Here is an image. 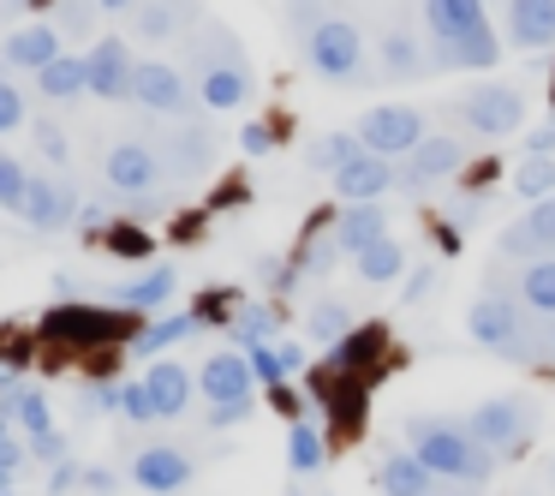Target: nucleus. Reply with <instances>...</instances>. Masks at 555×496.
I'll use <instances>...</instances> for the list:
<instances>
[{"mask_svg":"<svg viewBox=\"0 0 555 496\" xmlns=\"http://www.w3.org/2000/svg\"><path fill=\"white\" fill-rule=\"evenodd\" d=\"M61 25H25L7 37V49H0V61L7 66H25V73H42L49 61H61Z\"/></svg>","mask_w":555,"mask_h":496,"instance_id":"412c9836","label":"nucleus"},{"mask_svg":"<svg viewBox=\"0 0 555 496\" xmlns=\"http://www.w3.org/2000/svg\"><path fill=\"white\" fill-rule=\"evenodd\" d=\"M305 61H311V73L328 78V85H347V78H359V61H364L359 25H347V18H323V25L305 37Z\"/></svg>","mask_w":555,"mask_h":496,"instance_id":"7ed1b4c3","label":"nucleus"},{"mask_svg":"<svg viewBox=\"0 0 555 496\" xmlns=\"http://www.w3.org/2000/svg\"><path fill=\"white\" fill-rule=\"evenodd\" d=\"M18 216H25L37 233L73 228V221H78V192H73L66 180H49V174H30V192H25V204H18Z\"/></svg>","mask_w":555,"mask_h":496,"instance_id":"9b49d317","label":"nucleus"},{"mask_svg":"<svg viewBox=\"0 0 555 496\" xmlns=\"http://www.w3.org/2000/svg\"><path fill=\"white\" fill-rule=\"evenodd\" d=\"M519 305L531 317H555V257H531L519 269Z\"/></svg>","mask_w":555,"mask_h":496,"instance_id":"cd10ccee","label":"nucleus"},{"mask_svg":"<svg viewBox=\"0 0 555 496\" xmlns=\"http://www.w3.org/2000/svg\"><path fill=\"white\" fill-rule=\"evenodd\" d=\"M275 353H281V365H287V377H293V371H305V347H293V341H281Z\"/></svg>","mask_w":555,"mask_h":496,"instance_id":"6e6d98bb","label":"nucleus"},{"mask_svg":"<svg viewBox=\"0 0 555 496\" xmlns=\"http://www.w3.org/2000/svg\"><path fill=\"white\" fill-rule=\"evenodd\" d=\"M132 102L150 114L180 120V114H192V85H185V73L168 61H138L132 66Z\"/></svg>","mask_w":555,"mask_h":496,"instance_id":"0eeeda50","label":"nucleus"},{"mask_svg":"<svg viewBox=\"0 0 555 496\" xmlns=\"http://www.w3.org/2000/svg\"><path fill=\"white\" fill-rule=\"evenodd\" d=\"M376 240H388V209L383 204H340L335 216V245L340 252H371Z\"/></svg>","mask_w":555,"mask_h":496,"instance_id":"aec40b11","label":"nucleus"},{"mask_svg":"<svg viewBox=\"0 0 555 496\" xmlns=\"http://www.w3.org/2000/svg\"><path fill=\"white\" fill-rule=\"evenodd\" d=\"M395 180H400L395 156H371V150H364L359 162H347V168L335 174V192H340V204H376L383 192H395Z\"/></svg>","mask_w":555,"mask_h":496,"instance_id":"4468645a","label":"nucleus"},{"mask_svg":"<svg viewBox=\"0 0 555 496\" xmlns=\"http://www.w3.org/2000/svg\"><path fill=\"white\" fill-rule=\"evenodd\" d=\"M538 341H531V359H555V317H538Z\"/></svg>","mask_w":555,"mask_h":496,"instance_id":"603ef678","label":"nucleus"},{"mask_svg":"<svg viewBox=\"0 0 555 496\" xmlns=\"http://www.w3.org/2000/svg\"><path fill=\"white\" fill-rule=\"evenodd\" d=\"M406 436H412V455L448 484H490L495 467H502V455L483 448L466 431V419H430V412H418V419H406Z\"/></svg>","mask_w":555,"mask_h":496,"instance_id":"f257e3e1","label":"nucleus"},{"mask_svg":"<svg viewBox=\"0 0 555 496\" xmlns=\"http://www.w3.org/2000/svg\"><path fill=\"white\" fill-rule=\"evenodd\" d=\"M30 460H42V467H61V460H66V436H61V431L30 436Z\"/></svg>","mask_w":555,"mask_h":496,"instance_id":"c03bdc74","label":"nucleus"},{"mask_svg":"<svg viewBox=\"0 0 555 496\" xmlns=\"http://www.w3.org/2000/svg\"><path fill=\"white\" fill-rule=\"evenodd\" d=\"M13 419L25 424L30 436L54 431V412H49V395H42V389H25V383H18V395H13Z\"/></svg>","mask_w":555,"mask_h":496,"instance_id":"e433bc0d","label":"nucleus"},{"mask_svg":"<svg viewBox=\"0 0 555 496\" xmlns=\"http://www.w3.org/2000/svg\"><path fill=\"white\" fill-rule=\"evenodd\" d=\"M543 252H555V198H538L526 216L502 228V257L531 264V257H543Z\"/></svg>","mask_w":555,"mask_h":496,"instance_id":"f8f14e48","label":"nucleus"},{"mask_svg":"<svg viewBox=\"0 0 555 496\" xmlns=\"http://www.w3.org/2000/svg\"><path fill=\"white\" fill-rule=\"evenodd\" d=\"M305 335L323 341V347H340L352 335V305L347 300H317L311 317H305Z\"/></svg>","mask_w":555,"mask_h":496,"instance_id":"c756f323","label":"nucleus"},{"mask_svg":"<svg viewBox=\"0 0 555 496\" xmlns=\"http://www.w3.org/2000/svg\"><path fill=\"white\" fill-rule=\"evenodd\" d=\"M383 73L388 78H418L424 73V54H418V42H412L406 30H395V37L383 42Z\"/></svg>","mask_w":555,"mask_h":496,"instance_id":"c9c22d12","label":"nucleus"},{"mask_svg":"<svg viewBox=\"0 0 555 496\" xmlns=\"http://www.w3.org/2000/svg\"><path fill=\"white\" fill-rule=\"evenodd\" d=\"M430 281H436V269H412L406 276V305H418L424 293H430Z\"/></svg>","mask_w":555,"mask_h":496,"instance_id":"864d4df0","label":"nucleus"},{"mask_svg":"<svg viewBox=\"0 0 555 496\" xmlns=\"http://www.w3.org/2000/svg\"><path fill=\"white\" fill-rule=\"evenodd\" d=\"M460 168H466V144L448 138V132H436V138H424V144L406 156L400 180H406V186H430V180H448V174H460Z\"/></svg>","mask_w":555,"mask_h":496,"instance_id":"2eb2a0df","label":"nucleus"},{"mask_svg":"<svg viewBox=\"0 0 555 496\" xmlns=\"http://www.w3.org/2000/svg\"><path fill=\"white\" fill-rule=\"evenodd\" d=\"M37 90L49 102H73V97H85L90 90V73H85V54H61V61H49L37 73Z\"/></svg>","mask_w":555,"mask_h":496,"instance_id":"bb28decb","label":"nucleus"},{"mask_svg":"<svg viewBox=\"0 0 555 496\" xmlns=\"http://www.w3.org/2000/svg\"><path fill=\"white\" fill-rule=\"evenodd\" d=\"M460 120L483 138H507L526 120V102H519L514 85H472L466 97H460Z\"/></svg>","mask_w":555,"mask_h":496,"instance_id":"423d86ee","label":"nucleus"},{"mask_svg":"<svg viewBox=\"0 0 555 496\" xmlns=\"http://www.w3.org/2000/svg\"><path fill=\"white\" fill-rule=\"evenodd\" d=\"M132 13H138V37L168 42L173 30H180L185 18H192V0H138Z\"/></svg>","mask_w":555,"mask_h":496,"instance_id":"c85d7f7f","label":"nucleus"},{"mask_svg":"<svg viewBox=\"0 0 555 496\" xmlns=\"http://www.w3.org/2000/svg\"><path fill=\"white\" fill-rule=\"evenodd\" d=\"M245 359H251L257 383H269V389H281V383H287V365H281L275 341H263V347H245Z\"/></svg>","mask_w":555,"mask_h":496,"instance_id":"79ce46f5","label":"nucleus"},{"mask_svg":"<svg viewBox=\"0 0 555 496\" xmlns=\"http://www.w3.org/2000/svg\"><path fill=\"white\" fill-rule=\"evenodd\" d=\"M275 323H281L275 305L251 300V305H240V311H233V341H240V347H263V341H275Z\"/></svg>","mask_w":555,"mask_h":496,"instance_id":"473e14b6","label":"nucleus"},{"mask_svg":"<svg viewBox=\"0 0 555 496\" xmlns=\"http://www.w3.org/2000/svg\"><path fill=\"white\" fill-rule=\"evenodd\" d=\"M42 329H49L54 341H114V335H120V317H114V311H90V305H61Z\"/></svg>","mask_w":555,"mask_h":496,"instance_id":"4be33fe9","label":"nucleus"},{"mask_svg":"<svg viewBox=\"0 0 555 496\" xmlns=\"http://www.w3.org/2000/svg\"><path fill=\"white\" fill-rule=\"evenodd\" d=\"M466 329H472V341H478V347L502 353V359H531V335H526V323H519V305L514 300L483 293V300L466 311Z\"/></svg>","mask_w":555,"mask_h":496,"instance_id":"20e7f679","label":"nucleus"},{"mask_svg":"<svg viewBox=\"0 0 555 496\" xmlns=\"http://www.w3.org/2000/svg\"><path fill=\"white\" fill-rule=\"evenodd\" d=\"M144 383H150V400H156V419H180V412L192 407V389H197V377L185 371L180 359H150Z\"/></svg>","mask_w":555,"mask_h":496,"instance_id":"f3484780","label":"nucleus"},{"mask_svg":"<svg viewBox=\"0 0 555 496\" xmlns=\"http://www.w3.org/2000/svg\"><path fill=\"white\" fill-rule=\"evenodd\" d=\"M550 102H555V97H550Z\"/></svg>","mask_w":555,"mask_h":496,"instance_id":"680f3d73","label":"nucleus"},{"mask_svg":"<svg viewBox=\"0 0 555 496\" xmlns=\"http://www.w3.org/2000/svg\"><path fill=\"white\" fill-rule=\"evenodd\" d=\"M120 419H132V424H150V419H156L150 383H120Z\"/></svg>","mask_w":555,"mask_h":496,"instance_id":"37998d69","label":"nucleus"},{"mask_svg":"<svg viewBox=\"0 0 555 496\" xmlns=\"http://www.w3.org/2000/svg\"><path fill=\"white\" fill-rule=\"evenodd\" d=\"M466 431L483 448H495V455H519L531 443V431H538V407L526 395H490L466 412Z\"/></svg>","mask_w":555,"mask_h":496,"instance_id":"f03ea898","label":"nucleus"},{"mask_svg":"<svg viewBox=\"0 0 555 496\" xmlns=\"http://www.w3.org/2000/svg\"><path fill=\"white\" fill-rule=\"evenodd\" d=\"M7 491H13V472H0V496H7Z\"/></svg>","mask_w":555,"mask_h":496,"instance_id":"bf43d9fd","label":"nucleus"},{"mask_svg":"<svg viewBox=\"0 0 555 496\" xmlns=\"http://www.w3.org/2000/svg\"><path fill=\"white\" fill-rule=\"evenodd\" d=\"M25 126V90L7 78V61H0V132H18Z\"/></svg>","mask_w":555,"mask_h":496,"instance_id":"a19ab883","label":"nucleus"},{"mask_svg":"<svg viewBox=\"0 0 555 496\" xmlns=\"http://www.w3.org/2000/svg\"><path fill=\"white\" fill-rule=\"evenodd\" d=\"M197 329H204V317L197 311H173V317H156L150 329H138L132 335V353L138 359H156L162 347H180V341H192Z\"/></svg>","mask_w":555,"mask_h":496,"instance_id":"a878e982","label":"nucleus"},{"mask_svg":"<svg viewBox=\"0 0 555 496\" xmlns=\"http://www.w3.org/2000/svg\"><path fill=\"white\" fill-rule=\"evenodd\" d=\"M376 479H383V491H388V496H430L436 484H442L418 455H412V448H395V455H383Z\"/></svg>","mask_w":555,"mask_h":496,"instance_id":"393cba45","label":"nucleus"},{"mask_svg":"<svg viewBox=\"0 0 555 496\" xmlns=\"http://www.w3.org/2000/svg\"><path fill=\"white\" fill-rule=\"evenodd\" d=\"M531 156H555V120H543L538 132H531Z\"/></svg>","mask_w":555,"mask_h":496,"instance_id":"5fc2aeb1","label":"nucleus"},{"mask_svg":"<svg viewBox=\"0 0 555 496\" xmlns=\"http://www.w3.org/2000/svg\"><path fill=\"white\" fill-rule=\"evenodd\" d=\"M436 61L454 66V73H490V66L502 61V37L483 25V30H472V37H460V42H436Z\"/></svg>","mask_w":555,"mask_h":496,"instance_id":"b1692460","label":"nucleus"},{"mask_svg":"<svg viewBox=\"0 0 555 496\" xmlns=\"http://www.w3.org/2000/svg\"><path fill=\"white\" fill-rule=\"evenodd\" d=\"M514 186H519V198H526V204L555 198V156H526V162H519V174H514Z\"/></svg>","mask_w":555,"mask_h":496,"instance_id":"f704fd0d","label":"nucleus"},{"mask_svg":"<svg viewBox=\"0 0 555 496\" xmlns=\"http://www.w3.org/2000/svg\"><path fill=\"white\" fill-rule=\"evenodd\" d=\"M424 25H430V42H460L490 25V13L483 0H424Z\"/></svg>","mask_w":555,"mask_h":496,"instance_id":"6ab92c4d","label":"nucleus"},{"mask_svg":"<svg viewBox=\"0 0 555 496\" xmlns=\"http://www.w3.org/2000/svg\"><path fill=\"white\" fill-rule=\"evenodd\" d=\"M197 97H204V109H216V114L245 109V102H251V73H245V61L204 66V73H197Z\"/></svg>","mask_w":555,"mask_h":496,"instance_id":"a211bd4d","label":"nucleus"},{"mask_svg":"<svg viewBox=\"0 0 555 496\" xmlns=\"http://www.w3.org/2000/svg\"><path fill=\"white\" fill-rule=\"evenodd\" d=\"M251 407L257 400H221V407H209V431H228V424L251 419Z\"/></svg>","mask_w":555,"mask_h":496,"instance_id":"49530a36","label":"nucleus"},{"mask_svg":"<svg viewBox=\"0 0 555 496\" xmlns=\"http://www.w3.org/2000/svg\"><path fill=\"white\" fill-rule=\"evenodd\" d=\"M173 288H180V276H173V264H156L150 276H138V281H126V288H114V305L120 311H168V300H173Z\"/></svg>","mask_w":555,"mask_h":496,"instance_id":"5701e85b","label":"nucleus"},{"mask_svg":"<svg viewBox=\"0 0 555 496\" xmlns=\"http://www.w3.org/2000/svg\"><path fill=\"white\" fill-rule=\"evenodd\" d=\"M352 264H359L364 281H376V288H383V281H400V276H406V245L388 233V240H376L371 252H359Z\"/></svg>","mask_w":555,"mask_h":496,"instance_id":"7c9ffc66","label":"nucleus"},{"mask_svg":"<svg viewBox=\"0 0 555 496\" xmlns=\"http://www.w3.org/2000/svg\"><path fill=\"white\" fill-rule=\"evenodd\" d=\"M30 460V443H18L13 431H0V472H18Z\"/></svg>","mask_w":555,"mask_h":496,"instance_id":"8fccbe9b","label":"nucleus"},{"mask_svg":"<svg viewBox=\"0 0 555 496\" xmlns=\"http://www.w3.org/2000/svg\"><path fill=\"white\" fill-rule=\"evenodd\" d=\"M323 431H317L311 419H293V431H287V467L299 472V479H311L317 467H323Z\"/></svg>","mask_w":555,"mask_h":496,"instance_id":"2f4dec72","label":"nucleus"},{"mask_svg":"<svg viewBox=\"0 0 555 496\" xmlns=\"http://www.w3.org/2000/svg\"><path fill=\"white\" fill-rule=\"evenodd\" d=\"M30 138H37V156L49 162V168H66V162H73V144H66V132L54 120H37V126H30Z\"/></svg>","mask_w":555,"mask_h":496,"instance_id":"ea45409f","label":"nucleus"},{"mask_svg":"<svg viewBox=\"0 0 555 496\" xmlns=\"http://www.w3.org/2000/svg\"><path fill=\"white\" fill-rule=\"evenodd\" d=\"M132 49H126L120 37H102V42H90V54H85V73H90V97H102V102H132Z\"/></svg>","mask_w":555,"mask_h":496,"instance_id":"1a4fd4ad","label":"nucleus"},{"mask_svg":"<svg viewBox=\"0 0 555 496\" xmlns=\"http://www.w3.org/2000/svg\"><path fill=\"white\" fill-rule=\"evenodd\" d=\"M192 455L185 448H173V443H144L132 455V484L138 491H156V496H180L185 484H192Z\"/></svg>","mask_w":555,"mask_h":496,"instance_id":"6e6552de","label":"nucleus"},{"mask_svg":"<svg viewBox=\"0 0 555 496\" xmlns=\"http://www.w3.org/2000/svg\"><path fill=\"white\" fill-rule=\"evenodd\" d=\"M25 192H30V168L13 156V150H0V209H13V216H18Z\"/></svg>","mask_w":555,"mask_h":496,"instance_id":"4c0bfd02","label":"nucleus"},{"mask_svg":"<svg viewBox=\"0 0 555 496\" xmlns=\"http://www.w3.org/2000/svg\"><path fill=\"white\" fill-rule=\"evenodd\" d=\"M251 383H257V371H251V359L245 353H209L204 359V371H197V389H204V400L209 407H221V400H251Z\"/></svg>","mask_w":555,"mask_h":496,"instance_id":"ddd939ff","label":"nucleus"},{"mask_svg":"<svg viewBox=\"0 0 555 496\" xmlns=\"http://www.w3.org/2000/svg\"><path fill=\"white\" fill-rule=\"evenodd\" d=\"M364 156V138L359 132H328V138H317L311 144V168L317 174H340L347 162H359Z\"/></svg>","mask_w":555,"mask_h":496,"instance_id":"72a5a7b5","label":"nucleus"},{"mask_svg":"<svg viewBox=\"0 0 555 496\" xmlns=\"http://www.w3.org/2000/svg\"><path fill=\"white\" fill-rule=\"evenodd\" d=\"M507 42L514 49H555V0H507Z\"/></svg>","mask_w":555,"mask_h":496,"instance_id":"dca6fc26","label":"nucleus"},{"mask_svg":"<svg viewBox=\"0 0 555 496\" xmlns=\"http://www.w3.org/2000/svg\"><path fill=\"white\" fill-rule=\"evenodd\" d=\"M359 138H364L371 156H412L430 132H424V114L418 109H406V102H383V109H371L359 120Z\"/></svg>","mask_w":555,"mask_h":496,"instance_id":"39448f33","label":"nucleus"},{"mask_svg":"<svg viewBox=\"0 0 555 496\" xmlns=\"http://www.w3.org/2000/svg\"><path fill=\"white\" fill-rule=\"evenodd\" d=\"M96 13H102L96 0H66V13H61V30H73V37H78V30H90V25H96Z\"/></svg>","mask_w":555,"mask_h":496,"instance_id":"a18cd8bd","label":"nucleus"},{"mask_svg":"<svg viewBox=\"0 0 555 496\" xmlns=\"http://www.w3.org/2000/svg\"><path fill=\"white\" fill-rule=\"evenodd\" d=\"M240 150H245V156H269V150H275V132H269L263 120H251V126L240 132Z\"/></svg>","mask_w":555,"mask_h":496,"instance_id":"09e8293b","label":"nucleus"},{"mask_svg":"<svg viewBox=\"0 0 555 496\" xmlns=\"http://www.w3.org/2000/svg\"><path fill=\"white\" fill-rule=\"evenodd\" d=\"M85 491L90 496H114V491H120V479H114L108 467H85Z\"/></svg>","mask_w":555,"mask_h":496,"instance_id":"3c124183","label":"nucleus"},{"mask_svg":"<svg viewBox=\"0 0 555 496\" xmlns=\"http://www.w3.org/2000/svg\"><path fill=\"white\" fill-rule=\"evenodd\" d=\"M78 484H85V467H78V460L49 467V496H66V491H78Z\"/></svg>","mask_w":555,"mask_h":496,"instance_id":"de8ad7c7","label":"nucleus"},{"mask_svg":"<svg viewBox=\"0 0 555 496\" xmlns=\"http://www.w3.org/2000/svg\"><path fill=\"white\" fill-rule=\"evenodd\" d=\"M102 180L126 198H144V192H156V180H162V156L150 144H138V138H126V144H114L108 156H102Z\"/></svg>","mask_w":555,"mask_h":496,"instance_id":"9d476101","label":"nucleus"},{"mask_svg":"<svg viewBox=\"0 0 555 496\" xmlns=\"http://www.w3.org/2000/svg\"><path fill=\"white\" fill-rule=\"evenodd\" d=\"M335 233H328V240H305L299 252H293V269H299V276H328V269H335Z\"/></svg>","mask_w":555,"mask_h":496,"instance_id":"58836bf2","label":"nucleus"},{"mask_svg":"<svg viewBox=\"0 0 555 496\" xmlns=\"http://www.w3.org/2000/svg\"><path fill=\"white\" fill-rule=\"evenodd\" d=\"M7 496H13V491H7Z\"/></svg>","mask_w":555,"mask_h":496,"instance_id":"052dcab7","label":"nucleus"},{"mask_svg":"<svg viewBox=\"0 0 555 496\" xmlns=\"http://www.w3.org/2000/svg\"><path fill=\"white\" fill-rule=\"evenodd\" d=\"M430 496H472V484H460V491H442V484H436Z\"/></svg>","mask_w":555,"mask_h":496,"instance_id":"13d9d810","label":"nucleus"},{"mask_svg":"<svg viewBox=\"0 0 555 496\" xmlns=\"http://www.w3.org/2000/svg\"><path fill=\"white\" fill-rule=\"evenodd\" d=\"M96 7H102V13H132L138 0H96Z\"/></svg>","mask_w":555,"mask_h":496,"instance_id":"4d7b16f0","label":"nucleus"}]
</instances>
